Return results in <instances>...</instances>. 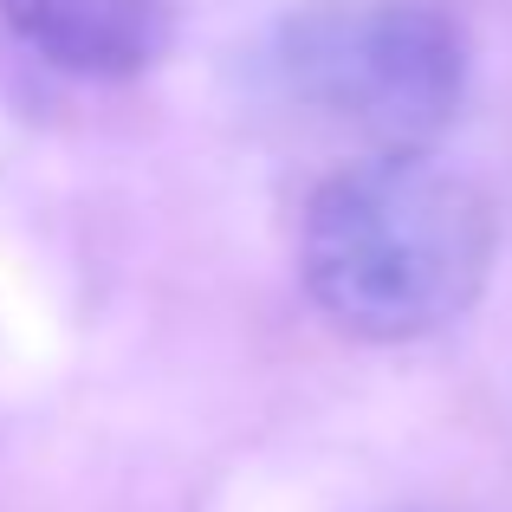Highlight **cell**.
<instances>
[{"instance_id": "6da1fadb", "label": "cell", "mask_w": 512, "mask_h": 512, "mask_svg": "<svg viewBox=\"0 0 512 512\" xmlns=\"http://www.w3.org/2000/svg\"><path fill=\"white\" fill-rule=\"evenodd\" d=\"M500 221L474 175L435 150H370L312 188L299 279L312 305L363 344L448 331L487 292Z\"/></svg>"}, {"instance_id": "7a4b0ae2", "label": "cell", "mask_w": 512, "mask_h": 512, "mask_svg": "<svg viewBox=\"0 0 512 512\" xmlns=\"http://www.w3.org/2000/svg\"><path fill=\"white\" fill-rule=\"evenodd\" d=\"M266 85L370 150H435L467 98V39L422 0H312L273 26Z\"/></svg>"}, {"instance_id": "3957f363", "label": "cell", "mask_w": 512, "mask_h": 512, "mask_svg": "<svg viewBox=\"0 0 512 512\" xmlns=\"http://www.w3.org/2000/svg\"><path fill=\"white\" fill-rule=\"evenodd\" d=\"M0 20L33 59L72 78H137L169 52V0H0Z\"/></svg>"}]
</instances>
